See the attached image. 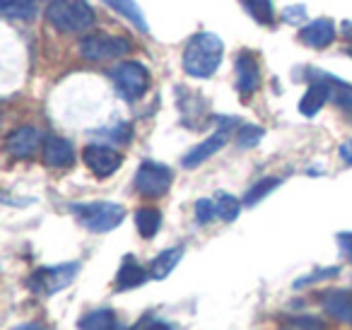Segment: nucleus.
Returning a JSON list of instances; mask_svg holds the SVG:
<instances>
[{
    "instance_id": "24",
    "label": "nucleus",
    "mask_w": 352,
    "mask_h": 330,
    "mask_svg": "<svg viewBox=\"0 0 352 330\" xmlns=\"http://www.w3.org/2000/svg\"><path fill=\"white\" fill-rule=\"evenodd\" d=\"M241 203H244V200H236L234 195H230V193H217L215 195L217 217H220L222 222H234L241 212Z\"/></svg>"
},
{
    "instance_id": "3",
    "label": "nucleus",
    "mask_w": 352,
    "mask_h": 330,
    "mask_svg": "<svg viewBox=\"0 0 352 330\" xmlns=\"http://www.w3.org/2000/svg\"><path fill=\"white\" fill-rule=\"evenodd\" d=\"M73 217L82 224L87 232L94 234H107L116 229L126 217V208L118 203H109V200H97V203H73L70 205Z\"/></svg>"
},
{
    "instance_id": "20",
    "label": "nucleus",
    "mask_w": 352,
    "mask_h": 330,
    "mask_svg": "<svg viewBox=\"0 0 352 330\" xmlns=\"http://www.w3.org/2000/svg\"><path fill=\"white\" fill-rule=\"evenodd\" d=\"M162 227V214L155 208H140L135 212V229L142 239H152Z\"/></svg>"
},
{
    "instance_id": "12",
    "label": "nucleus",
    "mask_w": 352,
    "mask_h": 330,
    "mask_svg": "<svg viewBox=\"0 0 352 330\" xmlns=\"http://www.w3.org/2000/svg\"><path fill=\"white\" fill-rule=\"evenodd\" d=\"M234 68H236V92H239L241 97L254 94L261 85V70H258L256 58L249 51H241V54L236 56Z\"/></svg>"
},
{
    "instance_id": "4",
    "label": "nucleus",
    "mask_w": 352,
    "mask_h": 330,
    "mask_svg": "<svg viewBox=\"0 0 352 330\" xmlns=\"http://www.w3.org/2000/svg\"><path fill=\"white\" fill-rule=\"evenodd\" d=\"M109 75H111V82L116 87L118 97L126 99V102H138L150 87V73L138 60H123L116 68L109 70Z\"/></svg>"
},
{
    "instance_id": "7",
    "label": "nucleus",
    "mask_w": 352,
    "mask_h": 330,
    "mask_svg": "<svg viewBox=\"0 0 352 330\" xmlns=\"http://www.w3.org/2000/svg\"><path fill=\"white\" fill-rule=\"evenodd\" d=\"M126 54H131V41L121 39V36L89 34L80 39V56L92 63H102V60H111Z\"/></svg>"
},
{
    "instance_id": "30",
    "label": "nucleus",
    "mask_w": 352,
    "mask_h": 330,
    "mask_svg": "<svg viewBox=\"0 0 352 330\" xmlns=\"http://www.w3.org/2000/svg\"><path fill=\"white\" fill-rule=\"evenodd\" d=\"M283 20L287 22V25H302V22L307 20V8H304V6L287 8V10L283 12Z\"/></svg>"
},
{
    "instance_id": "22",
    "label": "nucleus",
    "mask_w": 352,
    "mask_h": 330,
    "mask_svg": "<svg viewBox=\"0 0 352 330\" xmlns=\"http://www.w3.org/2000/svg\"><path fill=\"white\" fill-rule=\"evenodd\" d=\"M244 10L254 17L258 25H273L275 20V8L273 0H241Z\"/></svg>"
},
{
    "instance_id": "23",
    "label": "nucleus",
    "mask_w": 352,
    "mask_h": 330,
    "mask_svg": "<svg viewBox=\"0 0 352 330\" xmlns=\"http://www.w3.org/2000/svg\"><path fill=\"white\" fill-rule=\"evenodd\" d=\"M283 184L280 179H275V176H268V179H261V181H256L254 186H251L249 190H246V195H244V205H258L261 200L265 198L268 193H273L278 186Z\"/></svg>"
},
{
    "instance_id": "8",
    "label": "nucleus",
    "mask_w": 352,
    "mask_h": 330,
    "mask_svg": "<svg viewBox=\"0 0 352 330\" xmlns=\"http://www.w3.org/2000/svg\"><path fill=\"white\" fill-rule=\"evenodd\" d=\"M217 121H220L222 126L217 128L210 138H206L201 145L193 147L188 155H184L182 164L186 166V169H196V166H201L203 162L210 160L212 155H217V152L227 145V140H230V128H232V123H234V118H217Z\"/></svg>"
},
{
    "instance_id": "2",
    "label": "nucleus",
    "mask_w": 352,
    "mask_h": 330,
    "mask_svg": "<svg viewBox=\"0 0 352 330\" xmlns=\"http://www.w3.org/2000/svg\"><path fill=\"white\" fill-rule=\"evenodd\" d=\"M46 20L63 34H78L94 25V10L87 0H51Z\"/></svg>"
},
{
    "instance_id": "16",
    "label": "nucleus",
    "mask_w": 352,
    "mask_h": 330,
    "mask_svg": "<svg viewBox=\"0 0 352 330\" xmlns=\"http://www.w3.org/2000/svg\"><path fill=\"white\" fill-rule=\"evenodd\" d=\"M184 258V246L166 248L160 256H155V261L150 263V275L152 280H166L174 272V267L179 265V261Z\"/></svg>"
},
{
    "instance_id": "13",
    "label": "nucleus",
    "mask_w": 352,
    "mask_h": 330,
    "mask_svg": "<svg viewBox=\"0 0 352 330\" xmlns=\"http://www.w3.org/2000/svg\"><path fill=\"white\" fill-rule=\"evenodd\" d=\"M323 299V311L338 323L352 325V294L347 289H328Z\"/></svg>"
},
{
    "instance_id": "34",
    "label": "nucleus",
    "mask_w": 352,
    "mask_h": 330,
    "mask_svg": "<svg viewBox=\"0 0 352 330\" xmlns=\"http://www.w3.org/2000/svg\"><path fill=\"white\" fill-rule=\"evenodd\" d=\"M12 330H44V325H39V323H20V325H15Z\"/></svg>"
},
{
    "instance_id": "6",
    "label": "nucleus",
    "mask_w": 352,
    "mask_h": 330,
    "mask_svg": "<svg viewBox=\"0 0 352 330\" xmlns=\"http://www.w3.org/2000/svg\"><path fill=\"white\" fill-rule=\"evenodd\" d=\"M174 184V171L162 162H142L135 171V190L142 198H162Z\"/></svg>"
},
{
    "instance_id": "19",
    "label": "nucleus",
    "mask_w": 352,
    "mask_h": 330,
    "mask_svg": "<svg viewBox=\"0 0 352 330\" xmlns=\"http://www.w3.org/2000/svg\"><path fill=\"white\" fill-rule=\"evenodd\" d=\"M41 0H0V10L8 20H32L39 12Z\"/></svg>"
},
{
    "instance_id": "17",
    "label": "nucleus",
    "mask_w": 352,
    "mask_h": 330,
    "mask_svg": "<svg viewBox=\"0 0 352 330\" xmlns=\"http://www.w3.org/2000/svg\"><path fill=\"white\" fill-rule=\"evenodd\" d=\"M104 6H109L111 8L116 15H121V17H126L128 22H131L135 30H140V32H150V27H147V22H145V15H142V10H140V6H138L135 0H102Z\"/></svg>"
},
{
    "instance_id": "9",
    "label": "nucleus",
    "mask_w": 352,
    "mask_h": 330,
    "mask_svg": "<svg viewBox=\"0 0 352 330\" xmlns=\"http://www.w3.org/2000/svg\"><path fill=\"white\" fill-rule=\"evenodd\" d=\"M82 162L97 179H109L123 164V155L109 145H87L82 150Z\"/></svg>"
},
{
    "instance_id": "10",
    "label": "nucleus",
    "mask_w": 352,
    "mask_h": 330,
    "mask_svg": "<svg viewBox=\"0 0 352 330\" xmlns=\"http://www.w3.org/2000/svg\"><path fill=\"white\" fill-rule=\"evenodd\" d=\"M39 147H44V138L34 126H20L8 133L6 138V152L12 160H30L36 155Z\"/></svg>"
},
{
    "instance_id": "31",
    "label": "nucleus",
    "mask_w": 352,
    "mask_h": 330,
    "mask_svg": "<svg viewBox=\"0 0 352 330\" xmlns=\"http://www.w3.org/2000/svg\"><path fill=\"white\" fill-rule=\"evenodd\" d=\"M294 325H297L299 330H326L323 320L316 318V316H297V318H294Z\"/></svg>"
},
{
    "instance_id": "36",
    "label": "nucleus",
    "mask_w": 352,
    "mask_h": 330,
    "mask_svg": "<svg viewBox=\"0 0 352 330\" xmlns=\"http://www.w3.org/2000/svg\"><path fill=\"white\" fill-rule=\"evenodd\" d=\"M345 54H350V56H352V44H350V46H347V49H345Z\"/></svg>"
},
{
    "instance_id": "14",
    "label": "nucleus",
    "mask_w": 352,
    "mask_h": 330,
    "mask_svg": "<svg viewBox=\"0 0 352 330\" xmlns=\"http://www.w3.org/2000/svg\"><path fill=\"white\" fill-rule=\"evenodd\" d=\"M299 39H302L304 46H311V49H326V46H331L333 39H336V25H333L328 17L314 20L304 27Z\"/></svg>"
},
{
    "instance_id": "27",
    "label": "nucleus",
    "mask_w": 352,
    "mask_h": 330,
    "mask_svg": "<svg viewBox=\"0 0 352 330\" xmlns=\"http://www.w3.org/2000/svg\"><path fill=\"white\" fill-rule=\"evenodd\" d=\"M338 267H318V270H314L311 275H304V277H299L297 282H294V289H302V287H307V285H314V282H318V280H328V277H336L338 275Z\"/></svg>"
},
{
    "instance_id": "33",
    "label": "nucleus",
    "mask_w": 352,
    "mask_h": 330,
    "mask_svg": "<svg viewBox=\"0 0 352 330\" xmlns=\"http://www.w3.org/2000/svg\"><path fill=\"white\" fill-rule=\"evenodd\" d=\"M338 155H340L342 164L352 166V138H350V140H345L340 147H338Z\"/></svg>"
},
{
    "instance_id": "29",
    "label": "nucleus",
    "mask_w": 352,
    "mask_h": 330,
    "mask_svg": "<svg viewBox=\"0 0 352 330\" xmlns=\"http://www.w3.org/2000/svg\"><path fill=\"white\" fill-rule=\"evenodd\" d=\"M131 330H174V325L166 323V320L160 318V316L147 314V316H142V318L138 320V323L133 325Z\"/></svg>"
},
{
    "instance_id": "18",
    "label": "nucleus",
    "mask_w": 352,
    "mask_h": 330,
    "mask_svg": "<svg viewBox=\"0 0 352 330\" xmlns=\"http://www.w3.org/2000/svg\"><path fill=\"white\" fill-rule=\"evenodd\" d=\"M118 318L113 309H97L85 314L82 318L78 320L80 330H116Z\"/></svg>"
},
{
    "instance_id": "21",
    "label": "nucleus",
    "mask_w": 352,
    "mask_h": 330,
    "mask_svg": "<svg viewBox=\"0 0 352 330\" xmlns=\"http://www.w3.org/2000/svg\"><path fill=\"white\" fill-rule=\"evenodd\" d=\"M321 75L328 80V85H331V102L352 113V85L342 82L340 78H336V75H331V73H323V70H321Z\"/></svg>"
},
{
    "instance_id": "35",
    "label": "nucleus",
    "mask_w": 352,
    "mask_h": 330,
    "mask_svg": "<svg viewBox=\"0 0 352 330\" xmlns=\"http://www.w3.org/2000/svg\"><path fill=\"white\" fill-rule=\"evenodd\" d=\"M342 32H345L347 39H352V22H345V25H342Z\"/></svg>"
},
{
    "instance_id": "25",
    "label": "nucleus",
    "mask_w": 352,
    "mask_h": 330,
    "mask_svg": "<svg viewBox=\"0 0 352 330\" xmlns=\"http://www.w3.org/2000/svg\"><path fill=\"white\" fill-rule=\"evenodd\" d=\"M265 131L261 126H241L239 131H236V145L241 147V150H249V147H256L261 140H263Z\"/></svg>"
},
{
    "instance_id": "15",
    "label": "nucleus",
    "mask_w": 352,
    "mask_h": 330,
    "mask_svg": "<svg viewBox=\"0 0 352 330\" xmlns=\"http://www.w3.org/2000/svg\"><path fill=\"white\" fill-rule=\"evenodd\" d=\"M147 277H152L140 263L133 256H126L121 261V267L116 272V289H135V287H142L147 282Z\"/></svg>"
},
{
    "instance_id": "32",
    "label": "nucleus",
    "mask_w": 352,
    "mask_h": 330,
    "mask_svg": "<svg viewBox=\"0 0 352 330\" xmlns=\"http://www.w3.org/2000/svg\"><path fill=\"white\" fill-rule=\"evenodd\" d=\"M338 243H340L342 253L347 256V261L352 263V232H340L338 234Z\"/></svg>"
},
{
    "instance_id": "26",
    "label": "nucleus",
    "mask_w": 352,
    "mask_h": 330,
    "mask_svg": "<svg viewBox=\"0 0 352 330\" xmlns=\"http://www.w3.org/2000/svg\"><path fill=\"white\" fill-rule=\"evenodd\" d=\"M193 212H196L198 224H210L212 219L217 217L215 198H201V200H196V208H193Z\"/></svg>"
},
{
    "instance_id": "11",
    "label": "nucleus",
    "mask_w": 352,
    "mask_h": 330,
    "mask_svg": "<svg viewBox=\"0 0 352 330\" xmlns=\"http://www.w3.org/2000/svg\"><path fill=\"white\" fill-rule=\"evenodd\" d=\"M41 155H44V164L51 166V169H68V166L75 164L73 145L60 135H46Z\"/></svg>"
},
{
    "instance_id": "5",
    "label": "nucleus",
    "mask_w": 352,
    "mask_h": 330,
    "mask_svg": "<svg viewBox=\"0 0 352 330\" xmlns=\"http://www.w3.org/2000/svg\"><path fill=\"white\" fill-rule=\"evenodd\" d=\"M78 272H80L78 261L39 267V270L30 277V289L39 296H54V294H58V292L68 289L75 277H78Z\"/></svg>"
},
{
    "instance_id": "28",
    "label": "nucleus",
    "mask_w": 352,
    "mask_h": 330,
    "mask_svg": "<svg viewBox=\"0 0 352 330\" xmlns=\"http://www.w3.org/2000/svg\"><path fill=\"white\" fill-rule=\"evenodd\" d=\"M131 123H116V126H111V128H104V131H99V135H104V138H109L111 142H128L131 140Z\"/></svg>"
},
{
    "instance_id": "1",
    "label": "nucleus",
    "mask_w": 352,
    "mask_h": 330,
    "mask_svg": "<svg viewBox=\"0 0 352 330\" xmlns=\"http://www.w3.org/2000/svg\"><path fill=\"white\" fill-rule=\"evenodd\" d=\"M222 54H225V44L220 36L212 32H201L184 49V70L191 78L208 80L220 68Z\"/></svg>"
}]
</instances>
